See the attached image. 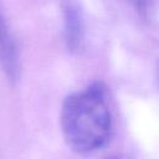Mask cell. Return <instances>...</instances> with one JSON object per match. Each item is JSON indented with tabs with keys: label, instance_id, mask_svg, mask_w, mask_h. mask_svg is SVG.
<instances>
[{
	"label": "cell",
	"instance_id": "3",
	"mask_svg": "<svg viewBox=\"0 0 159 159\" xmlns=\"http://www.w3.org/2000/svg\"><path fill=\"white\" fill-rule=\"evenodd\" d=\"M63 14V41L67 51L78 55L84 48L86 26L81 7L73 0H65L62 4Z\"/></svg>",
	"mask_w": 159,
	"mask_h": 159
},
{
	"label": "cell",
	"instance_id": "1",
	"mask_svg": "<svg viewBox=\"0 0 159 159\" xmlns=\"http://www.w3.org/2000/svg\"><path fill=\"white\" fill-rule=\"evenodd\" d=\"M61 130L68 148L77 154H91L108 144L113 132V116L103 82L94 81L65 98Z\"/></svg>",
	"mask_w": 159,
	"mask_h": 159
},
{
	"label": "cell",
	"instance_id": "2",
	"mask_svg": "<svg viewBox=\"0 0 159 159\" xmlns=\"http://www.w3.org/2000/svg\"><path fill=\"white\" fill-rule=\"evenodd\" d=\"M0 68L6 80L15 84L20 80L21 63L16 39L11 32L5 14L0 6Z\"/></svg>",
	"mask_w": 159,
	"mask_h": 159
},
{
	"label": "cell",
	"instance_id": "4",
	"mask_svg": "<svg viewBox=\"0 0 159 159\" xmlns=\"http://www.w3.org/2000/svg\"><path fill=\"white\" fill-rule=\"evenodd\" d=\"M134 10L138 12V15L144 19L145 21H150L154 16V9H155V1L154 0H128Z\"/></svg>",
	"mask_w": 159,
	"mask_h": 159
}]
</instances>
